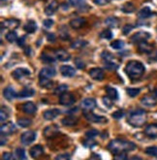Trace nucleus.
I'll return each mask as SVG.
<instances>
[{
    "label": "nucleus",
    "mask_w": 157,
    "mask_h": 160,
    "mask_svg": "<svg viewBox=\"0 0 157 160\" xmlns=\"http://www.w3.org/2000/svg\"><path fill=\"white\" fill-rule=\"evenodd\" d=\"M145 71L144 64L138 60L129 61L125 66V73L131 80L140 79Z\"/></svg>",
    "instance_id": "obj_1"
},
{
    "label": "nucleus",
    "mask_w": 157,
    "mask_h": 160,
    "mask_svg": "<svg viewBox=\"0 0 157 160\" xmlns=\"http://www.w3.org/2000/svg\"><path fill=\"white\" fill-rule=\"evenodd\" d=\"M108 148L112 150L114 153L118 152H132L136 148V145L132 142H128V141L115 139L113 140L108 146Z\"/></svg>",
    "instance_id": "obj_2"
},
{
    "label": "nucleus",
    "mask_w": 157,
    "mask_h": 160,
    "mask_svg": "<svg viewBox=\"0 0 157 160\" xmlns=\"http://www.w3.org/2000/svg\"><path fill=\"white\" fill-rule=\"evenodd\" d=\"M128 123L133 127H142L146 121V112L144 110L131 112L128 117Z\"/></svg>",
    "instance_id": "obj_3"
},
{
    "label": "nucleus",
    "mask_w": 157,
    "mask_h": 160,
    "mask_svg": "<svg viewBox=\"0 0 157 160\" xmlns=\"http://www.w3.org/2000/svg\"><path fill=\"white\" fill-rule=\"evenodd\" d=\"M84 115L86 117V118L90 121V122H94V123H104V122L107 121V118L105 117H101V116H97L95 114H93L90 111H85Z\"/></svg>",
    "instance_id": "obj_4"
},
{
    "label": "nucleus",
    "mask_w": 157,
    "mask_h": 160,
    "mask_svg": "<svg viewBox=\"0 0 157 160\" xmlns=\"http://www.w3.org/2000/svg\"><path fill=\"white\" fill-rule=\"evenodd\" d=\"M75 101H76L75 96L69 92H65V93L61 94L59 97V103L63 106H71L75 103Z\"/></svg>",
    "instance_id": "obj_5"
},
{
    "label": "nucleus",
    "mask_w": 157,
    "mask_h": 160,
    "mask_svg": "<svg viewBox=\"0 0 157 160\" xmlns=\"http://www.w3.org/2000/svg\"><path fill=\"white\" fill-rule=\"evenodd\" d=\"M36 132L35 131H32V130H29V131H26V132H24L22 137H21V141L22 143L25 146L27 145H30L31 143H33L35 139H36Z\"/></svg>",
    "instance_id": "obj_6"
},
{
    "label": "nucleus",
    "mask_w": 157,
    "mask_h": 160,
    "mask_svg": "<svg viewBox=\"0 0 157 160\" xmlns=\"http://www.w3.org/2000/svg\"><path fill=\"white\" fill-rule=\"evenodd\" d=\"M150 38V34L149 32H145V31H140V32H137L135 33L134 35L131 36L130 40L133 42V43H138L140 44L142 42H145L146 41L147 39Z\"/></svg>",
    "instance_id": "obj_7"
},
{
    "label": "nucleus",
    "mask_w": 157,
    "mask_h": 160,
    "mask_svg": "<svg viewBox=\"0 0 157 160\" xmlns=\"http://www.w3.org/2000/svg\"><path fill=\"white\" fill-rule=\"evenodd\" d=\"M0 131H1V135H10V134H13L14 132H16L17 128L12 122H6V123H3L1 125Z\"/></svg>",
    "instance_id": "obj_8"
},
{
    "label": "nucleus",
    "mask_w": 157,
    "mask_h": 160,
    "mask_svg": "<svg viewBox=\"0 0 157 160\" xmlns=\"http://www.w3.org/2000/svg\"><path fill=\"white\" fill-rule=\"evenodd\" d=\"M89 76L95 81H102L104 79V71L101 68H92L88 72Z\"/></svg>",
    "instance_id": "obj_9"
},
{
    "label": "nucleus",
    "mask_w": 157,
    "mask_h": 160,
    "mask_svg": "<svg viewBox=\"0 0 157 160\" xmlns=\"http://www.w3.org/2000/svg\"><path fill=\"white\" fill-rule=\"evenodd\" d=\"M81 106L84 109V111H92L96 108V100L93 98H86L82 100Z\"/></svg>",
    "instance_id": "obj_10"
},
{
    "label": "nucleus",
    "mask_w": 157,
    "mask_h": 160,
    "mask_svg": "<svg viewBox=\"0 0 157 160\" xmlns=\"http://www.w3.org/2000/svg\"><path fill=\"white\" fill-rule=\"evenodd\" d=\"M56 74V71L53 67H44L43 69H41L39 77L40 78H46V79H51L52 77L55 76Z\"/></svg>",
    "instance_id": "obj_11"
},
{
    "label": "nucleus",
    "mask_w": 157,
    "mask_h": 160,
    "mask_svg": "<svg viewBox=\"0 0 157 160\" xmlns=\"http://www.w3.org/2000/svg\"><path fill=\"white\" fill-rule=\"evenodd\" d=\"M29 75H30V71L26 68H17L12 73L13 78H15L16 80H21L24 77L29 76Z\"/></svg>",
    "instance_id": "obj_12"
},
{
    "label": "nucleus",
    "mask_w": 157,
    "mask_h": 160,
    "mask_svg": "<svg viewBox=\"0 0 157 160\" xmlns=\"http://www.w3.org/2000/svg\"><path fill=\"white\" fill-rule=\"evenodd\" d=\"M59 132V128L57 127V125H51L46 127V129L44 130V135L46 138H53L55 137Z\"/></svg>",
    "instance_id": "obj_13"
},
{
    "label": "nucleus",
    "mask_w": 157,
    "mask_h": 160,
    "mask_svg": "<svg viewBox=\"0 0 157 160\" xmlns=\"http://www.w3.org/2000/svg\"><path fill=\"white\" fill-rule=\"evenodd\" d=\"M60 73L64 77L71 78L76 75V70H75V68L70 66V65H63V66L60 67Z\"/></svg>",
    "instance_id": "obj_14"
},
{
    "label": "nucleus",
    "mask_w": 157,
    "mask_h": 160,
    "mask_svg": "<svg viewBox=\"0 0 157 160\" xmlns=\"http://www.w3.org/2000/svg\"><path fill=\"white\" fill-rule=\"evenodd\" d=\"M54 54H55V58H56L60 61H69L70 58H71L70 53L67 51L63 50V49L56 50L54 52Z\"/></svg>",
    "instance_id": "obj_15"
},
{
    "label": "nucleus",
    "mask_w": 157,
    "mask_h": 160,
    "mask_svg": "<svg viewBox=\"0 0 157 160\" xmlns=\"http://www.w3.org/2000/svg\"><path fill=\"white\" fill-rule=\"evenodd\" d=\"M145 133L147 137L151 139H157V123L150 124L145 129Z\"/></svg>",
    "instance_id": "obj_16"
},
{
    "label": "nucleus",
    "mask_w": 157,
    "mask_h": 160,
    "mask_svg": "<svg viewBox=\"0 0 157 160\" xmlns=\"http://www.w3.org/2000/svg\"><path fill=\"white\" fill-rule=\"evenodd\" d=\"M20 21L16 20V18H9V20H5L1 22V29L3 28H16L20 25Z\"/></svg>",
    "instance_id": "obj_17"
},
{
    "label": "nucleus",
    "mask_w": 157,
    "mask_h": 160,
    "mask_svg": "<svg viewBox=\"0 0 157 160\" xmlns=\"http://www.w3.org/2000/svg\"><path fill=\"white\" fill-rule=\"evenodd\" d=\"M58 2L57 0H52V2H50V4L46 7L45 9V14L47 16H52L55 13V11L58 9Z\"/></svg>",
    "instance_id": "obj_18"
},
{
    "label": "nucleus",
    "mask_w": 157,
    "mask_h": 160,
    "mask_svg": "<svg viewBox=\"0 0 157 160\" xmlns=\"http://www.w3.org/2000/svg\"><path fill=\"white\" fill-rule=\"evenodd\" d=\"M60 115V111L58 109H52V110H48L44 112V118L47 120H52L55 118H57Z\"/></svg>",
    "instance_id": "obj_19"
},
{
    "label": "nucleus",
    "mask_w": 157,
    "mask_h": 160,
    "mask_svg": "<svg viewBox=\"0 0 157 160\" xmlns=\"http://www.w3.org/2000/svg\"><path fill=\"white\" fill-rule=\"evenodd\" d=\"M141 103L145 107H154L156 105V103H157V100H156V98L154 96L145 95V97L142 98Z\"/></svg>",
    "instance_id": "obj_20"
},
{
    "label": "nucleus",
    "mask_w": 157,
    "mask_h": 160,
    "mask_svg": "<svg viewBox=\"0 0 157 160\" xmlns=\"http://www.w3.org/2000/svg\"><path fill=\"white\" fill-rule=\"evenodd\" d=\"M3 95H4V97H5L7 100L12 101V100H14L16 97H17V93L16 92V90L14 89V88H12V87H8L7 88L4 89Z\"/></svg>",
    "instance_id": "obj_21"
},
{
    "label": "nucleus",
    "mask_w": 157,
    "mask_h": 160,
    "mask_svg": "<svg viewBox=\"0 0 157 160\" xmlns=\"http://www.w3.org/2000/svg\"><path fill=\"white\" fill-rule=\"evenodd\" d=\"M86 23V21L84 18H77L70 22V25L73 28H75V29H80V28H81Z\"/></svg>",
    "instance_id": "obj_22"
},
{
    "label": "nucleus",
    "mask_w": 157,
    "mask_h": 160,
    "mask_svg": "<svg viewBox=\"0 0 157 160\" xmlns=\"http://www.w3.org/2000/svg\"><path fill=\"white\" fill-rule=\"evenodd\" d=\"M29 153L33 158H38L39 156H41L44 153V148L40 145H36V146H34V147H32L30 148Z\"/></svg>",
    "instance_id": "obj_23"
},
{
    "label": "nucleus",
    "mask_w": 157,
    "mask_h": 160,
    "mask_svg": "<svg viewBox=\"0 0 157 160\" xmlns=\"http://www.w3.org/2000/svg\"><path fill=\"white\" fill-rule=\"evenodd\" d=\"M36 106L34 103L32 102H26L22 105V111L25 112V114H28V115H33L35 114L36 112Z\"/></svg>",
    "instance_id": "obj_24"
},
{
    "label": "nucleus",
    "mask_w": 157,
    "mask_h": 160,
    "mask_svg": "<svg viewBox=\"0 0 157 160\" xmlns=\"http://www.w3.org/2000/svg\"><path fill=\"white\" fill-rule=\"evenodd\" d=\"M23 29H24V31H25L26 33H28V34L34 33V32L37 30V23H36L34 21L30 20V21H28V22H27L24 24Z\"/></svg>",
    "instance_id": "obj_25"
},
{
    "label": "nucleus",
    "mask_w": 157,
    "mask_h": 160,
    "mask_svg": "<svg viewBox=\"0 0 157 160\" xmlns=\"http://www.w3.org/2000/svg\"><path fill=\"white\" fill-rule=\"evenodd\" d=\"M138 48H139V51L141 52H144V53H150L153 51V46L149 44L146 41L140 43L139 46H138Z\"/></svg>",
    "instance_id": "obj_26"
},
{
    "label": "nucleus",
    "mask_w": 157,
    "mask_h": 160,
    "mask_svg": "<svg viewBox=\"0 0 157 160\" xmlns=\"http://www.w3.org/2000/svg\"><path fill=\"white\" fill-rule=\"evenodd\" d=\"M151 16H152V12H151L150 7H144L139 11V13H138V17H139L140 18H142V20L149 18Z\"/></svg>",
    "instance_id": "obj_27"
},
{
    "label": "nucleus",
    "mask_w": 157,
    "mask_h": 160,
    "mask_svg": "<svg viewBox=\"0 0 157 160\" xmlns=\"http://www.w3.org/2000/svg\"><path fill=\"white\" fill-rule=\"evenodd\" d=\"M61 122H62V124L65 125V126H74L78 123V118L73 117V116H70V117L63 118L61 120Z\"/></svg>",
    "instance_id": "obj_28"
},
{
    "label": "nucleus",
    "mask_w": 157,
    "mask_h": 160,
    "mask_svg": "<svg viewBox=\"0 0 157 160\" xmlns=\"http://www.w3.org/2000/svg\"><path fill=\"white\" fill-rule=\"evenodd\" d=\"M35 94V90L31 88H23L20 93H18V97L20 98H26V97H31Z\"/></svg>",
    "instance_id": "obj_29"
},
{
    "label": "nucleus",
    "mask_w": 157,
    "mask_h": 160,
    "mask_svg": "<svg viewBox=\"0 0 157 160\" xmlns=\"http://www.w3.org/2000/svg\"><path fill=\"white\" fill-rule=\"evenodd\" d=\"M106 92H107V96L112 99L113 101L118 99V92H117V90L115 88H110V87H107L106 88Z\"/></svg>",
    "instance_id": "obj_30"
},
{
    "label": "nucleus",
    "mask_w": 157,
    "mask_h": 160,
    "mask_svg": "<svg viewBox=\"0 0 157 160\" xmlns=\"http://www.w3.org/2000/svg\"><path fill=\"white\" fill-rule=\"evenodd\" d=\"M121 11L125 14H131L135 11V6L131 2H126L121 7Z\"/></svg>",
    "instance_id": "obj_31"
},
{
    "label": "nucleus",
    "mask_w": 157,
    "mask_h": 160,
    "mask_svg": "<svg viewBox=\"0 0 157 160\" xmlns=\"http://www.w3.org/2000/svg\"><path fill=\"white\" fill-rule=\"evenodd\" d=\"M87 45V42L86 41H84V40H77L75 42H73L72 45H71V48L72 49H75V50H80V49H82L84 47H86Z\"/></svg>",
    "instance_id": "obj_32"
},
{
    "label": "nucleus",
    "mask_w": 157,
    "mask_h": 160,
    "mask_svg": "<svg viewBox=\"0 0 157 160\" xmlns=\"http://www.w3.org/2000/svg\"><path fill=\"white\" fill-rule=\"evenodd\" d=\"M101 58H102L104 62H115V56L109 52H103L101 53Z\"/></svg>",
    "instance_id": "obj_33"
},
{
    "label": "nucleus",
    "mask_w": 157,
    "mask_h": 160,
    "mask_svg": "<svg viewBox=\"0 0 157 160\" xmlns=\"http://www.w3.org/2000/svg\"><path fill=\"white\" fill-rule=\"evenodd\" d=\"M39 84H40V87H42V88H52V87L53 82H52L50 79L40 78Z\"/></svg>",
    "instance_id": "obj_34"
},
{
    "label": "nucleus",
    "mask_w": 157,
    "mask_h": 160,
    "mask_svg": "<svg viewBox=\"0 0 157 160\" xmlns=\"http://www.w3.org/2000/svg\"><path fill=\"white\" fill-rule=\"evenodd\" d=\"M105 23L109 26V27H112V28H115L118 25V20L116 18H108L107 20L105 21Z\"/></svg>",
    "instance_id": "obj_35"
},
{
    "label": "nucleus",
    "mask_w": 157,
    "mask_h": 160,
    "mask_svg": "<svg viewBox=\"0 0 157 160\" xmlns=\"http://www.w3.org/2000/svg\"><path fill=\"white\" fill-rule=\"evenodd\" d=\"M68 2L72 5L75 6L77 8H84L86 6V0H68Z\"/></svg>",
    "instance_id": "obj_36"
},
{
    "label": "nucleus",
    "mask_w": 157,
    "mask_h": 160,
    "mask_svg": "<svg viewBox=\"0 0 157 160\" xmlns=\"http://www.w3.org/2000/svg\"><path fill=\"white\" fill-rule=\"evenodd\" d=\"M32 121L29 118H20L17 119V124L21 127H28L29 125H31Z\"/></svg>",
    "instance_id": "obj_37"
},
{
    "label": "nucleus",
    "mask_w": 157,
    "mask_h": 160,
    "mask_svg": "<svg viewBox=\"0 0 157 160\" xmlns=\"http://www.w3.org/2000/svg\"><path fill=\"white\" fill-rule=\"evenodd\" d=\"M110 47H112L114 50H120L124 47V42L121 40H115L110 43Z\"/></svg>",
    "instance_id": "obj_38"
},
{
    "label": "nucleus",
    "mask_w": 157,
    "mask_h": 160,
    "mask_svg": "<svg viewBox=\"0 0 157 160\" xmlns=\"http://www.w3.org/2000/svg\"><path fill=\"white\" fill-rule=\"evenodd\" d=\"M6 39L8 42H10V43H13V42H16L17 39V34L16 31H10L7 35H6Z\"/></svg>",
    "instance_id": "obj_39"
},
{
    "label": "nucleus",
    "mask_w": 157,
    "mask_h": 160,
    "mask_svg": "<svg viewBox=\"0 0 157 160\" xmlns=\"http://www.w3.org/2000/svg\"><path fill=\"white\" fill-rule=\"evenodd\" d=\"M126 92L130 97H135L141 92V89L140 88H129L126 89Z\"/></svg>",
    "instance_id": "obj_40"
},
{
    "label": "nucleus",
    "mask_w": 157,
    "mask_h": 160,
    "mask_svg": "<svg viewBox=\"0 0 157 160\" xmlns=\"http://www.w3.org/2000/svg\"><path fill=\"white\" fill-rule=\"evenodd\" d=\"M114 160H127L126 152H118L114 153Z\"/></svg>",
    "instance_id": "obj_41"
},
{
    "label": "nucleus",
    "mask_w": 157,
    "mask_h": 160,
    "mask_svg": "<svg viewBox=\"0 0 157 160\" xmlns=\"http://www.w3.org/2000/svg\"><path fill=\"white\" fill-rule=\"evenodd\" d=\"M100 37L103 39H107V40H110L113 38V32L110 31V29H105L103 30L102 32L100 33Z\"/></svg>",
    "instance_id": "obj_42"
},
{
    "label": "nucleus",
    "mask_w": 157,
    "mask_h": 160,
    "mask_svg": "<svg viewBox=\"0 0 157 160\" xmlns=\"http://www.w3.org/2000/svg\"><path fill=\"white\" fill-rule=\"evenodd\" d=\"M41 59H42L44 62H46V63H52V62L55 61V58H52V55H50V54H48V53H43V54L41 55Z\"/></svg>",
    "instance_id": "obj_43"
},
{
    "label": "nucleus",
    "mask_w": 157,
    "mask_h": 160,
    "mask_svg": "<svg viewBox=\"0 0 157 160\" xmlns=\"http://www.w3.org/2000/svg\"><path fill=\"white\" fill-rule=\"evenodd\" d=\"M67 88H68V87L66 86V84H60L59 87H57L56 88H55L54 93H55V94H59V95H61V94L67 92Z\"/></svg>",
    "instance_id": "obj_44"
},
{
    "label": "nucleus",
    "mask_w": 157,
    "mask_h": 160,
    "mask_svg": "<svg viewBox=\"0 0 157 160\" xmlns=\"http://www.w3.org/2000/svg\"><path fill=\"white\" fill-rule=\"evenodd\" d=\"M145 153L151 155V156H157V147H149L145 148Z\"/></svg>",
    "instance_id": "obj_45"
},
{
    "label": "nucleus",
    "mask_w": 157,
    "mask_h": 160,
    "mask_svg": "<svg viewBox=\"0 0 157 160\" xmlns=\"http://www.w3.org/2000/svg\"><path fill=\"white\" fill-rule=\"evenodd\" d=\"M86 137L88 139H93V138H95L96 136L99 135V132H98V130H96V129H90L86 133Z\"/></svg>",
    "instance_id": "obj_46"
},
{
    "label": "nucleus",
    "mask_w": 157,
    "mask_h": 160,
    "mask_svg": "<svg viewBox=\"0 0 157 160\" xmlns=\"http://www.w3.org/2000/svg\"><path fill=\"white\" fill-rule=\"evenodd\" d=\"M8 118H9V112L7 111L6 108L4 110V107H2L1 112H0V118H1V122H4Z\"/></svg>",
    "instance_id": "obj_47"
},
{
    "label": "nucleus",
    "mask_w": 157,
    "mask_h": 160,
    "mask_svg": "<svg viewBox=\"0 0 157 160\" xmlns=\"http://www.w3.org/2000/svg\"><path fill=\"white\" fill-rule=\"evenodd\" d=\"M105 68L109 70H116L118 68V65L115 62H105Z\"/></svg>",
    "instance_id": "obj_48"
},
{
    "label": "nucleus",
    "mask_w": 157,
    "mask_h": 160,
    "mask_svg": "<svg viewBox=\"0 0 157 160\" xmlns=\"http://www.w3.org/2000/svg\"><path fill=\"white\" fill-rule=\"evenodd\" d=\"M75 64H76V66H77L79 69H85V68H86V64H85V62L82 61L81 58H77L75 59Z\"/></svg>",
    "instance_id": "obj_49"
},
{
    "label": "nucleus",
    "mask_w": 157,
    "mask_h": 160,
    "mask_svg": "<svg viewBox=\"0 0 157 160\" xmlns=\"http://www.w3.org/2000/svg\"><path fill=\"white\" fill-rule=\"evenodd\" d=\"M17 156L20 160H25V152L22 148H17Z\"/></svg>",
    "instance_id": "obj_50"
},
{
    "label": "nucleus",
    "mask_w": 157,
    "mask_h": 160,
    "mask_svg": "<svg viewBox=\"0 0 157 160\" xmlns=\"http://www.w3.org/2000/svg\"><path fill=\"white\" fill-rule=\"evenodd\" d=\"M53 21L52 20H51V18H47V20H45L44 22H43V26L45 27V28H47V29H49V28H51L52 25H53Z\"/></svg>",
    "instance_id": "obj_51"
},
{
    "label": "nucleus",
    "mask_w": 157,
    "mask_h": 160,
    "mask_svg": "<svg viewBox=\"0 0 157 160\" xmlns=\"http://www.w3.org/2000/svg\"><path fill=\"white\" fill-rule=\"evenodd\" d=\"M123 116H124V112H123V111H120V110H118V111L115 112L114 114L112 115V117H113L115 119H120Z\"/></svg>",
    "instance_id": "obj_52"
},
{
    "label": "nucleus",
    "mask_w": 157,
    "mask_h": 160,
    "mask_svg": "<svg viewBox=\"0 0 157 160\" xmlns=\"http://www.w3.org/2000/svg\"><path fill=\"white\" fill-rule=\"evenodd\" d=\"M70 155L68 153H62V154H59L56 156L55 160H70Z\"/></svg>",
    "instance_id": "obj_53"
},
{
    "label": "nucleus",
    "mask_w": 157,
    "mask_h": 160,
    "mask_svg": "<svg viewBox=\"0 0 157 160\" xmlns=\"http://www.w3.org/2000/svg\"><path fill=\"white\" fill-rule=\"evenodd\" d=\"M133 27H134V26H132L131 24H126L125 26H123V28H122V31H123L124 35H127V34H129V32H130V31L133 29Z\"/></svg>",
    "instance_id": "obj_54"
},
{
    "label": "nucleus",
    "mask_w": 157,
    "mask_h": 160,
    "mask_svg": "<svg viewBox=\"0 0 157 160\" xmlns=\"http://www.w3.org/2000/svg\"><path fill=\"white\" fill-rule=\"evenodd\" d=\"M3 160H16L15 156L11 152H5L3 154Z\"/></svg>",
    "instance_id": "obj_55"
},
{
    "label": "nucleus",
    "mask_w": 157,
    "mask_h": 160,
    "mask_svg": "<svg viewBox=\"0 0 157 160\" xmlns=\"http://www.w3.org/2000/svg\"><path fill=\"white\" fill-rule=\"evenodd\" d=\"M103 102H104V105L105 106H107L108 108H110L113 105H112V102H113V100L110 99V98H109L108 96H106V97H104L103 98Z\"/></svg>",
    "instance_id": "obj_56"
},
{
    "label": "nucleus",
    "mask_w": 157,
    "mask_h": 160,
    "mask_svg": "<svg viewBox=\"0 0 157 160\" xmlns=\"http://www.w3.org/2000/svg\"><path fill=\"white\" fill-rule=\"evenodd\" d=\"M110 1V0H94V3L97 5H100V6H103V5L108 4Z\"/></svg>",
    "instance_id": "obj_57"
},
{
    "label": "nucleus",
    "mask_w": 157,
    "mask_h": 160,
    "mask_svg": "<svg viewBox=\"0 0 157 160\" xmlns=\"http://www.w3.org/2000/svg\"><path fill=\"white\" fill-rule=\"evenodd\" d=\"M47 38H48L49 41H54V40H55V36H54V34H52V33H49V34L47 35Z\"/></svg>",
    "instance_id": "obj_58"
},
{
    "label": "nucleus",
    "mask_w": 157,
    "mask_h": 160,
    "mask_svg": "<svg viewBox=\"0 0 157 160\" xmlns=\"http://www.w3.org/2000/svg\"><path fill=\"white\" fill-rule=\"evenodd\" d=\"M24 40H25V37L23 36V37H22V38H20L17 41H18V46H21V47H22L23 45H24Z\"/></svg>",
    "instance_id": "obj_59"
},
{
    "label": "nucleus",
    "mask_w": 157,
    "mask_h": 160,
    "mask_svg": "<svg viewBox=\"0 0 157 160\" xmlns=\"http://www.w3.org/2000/svg\"><path fill=\"white\" fill-rule=\"evenodd\" d=\"M88 160H101V158H100V156L98 154H92L91 157Z\"/></svg>",
    "instance_id": "obj_60"
},
{
    "label": "nucleus",
    "mask_w": 157,
    "mask_h": 160,
    "mask_svg": "<svg viewBox=\"0 0 157 160\" xmlns=\"http://www.w3.org/2000/svg\"><path fill=\"white\" fill-rule=\"evenodd\" d=\"M127 160H142V158L139 157V156H133V157H130V158L127 159Z\"/></svg>",
    "instance_id": "obj_61"
},
{
    "label": "nucleus",
    "mask_w": 157,
    "mask_h": 160,
    "mask_svg": "<svg viewBox=\"0 0 157 160\" xmlns=\"http://www.w3.org/2000/svg\"><path fill=\"white\" fill-rule=\"evenodd\" d=\"M152 59H153L154 61H157V52H156V53L153 55V58H152Z\"/></svg>",
    "instance_id": "obj_62"
},
{
    "label": "nucleus",
    "mask_w": 157,
    "mask_h": 160,
    "mask_svg": "<svg viewBox=\"0 0 157 160\" xmlns=\"http://www.w3.org/2000/svg\"><path fill=\"white\" fill-rule=\"evenodd\" d=\"M155 96H156V97H157V88H156V89H155Z\"/></svg>",
    "instance_id": "obj_63"
}]
</instances>
